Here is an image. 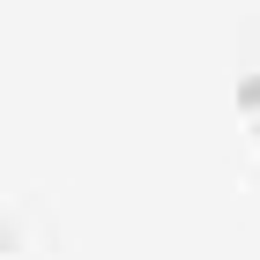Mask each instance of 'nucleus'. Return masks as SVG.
Listing matches in <instances>:
<instances>
[]
</instances>
